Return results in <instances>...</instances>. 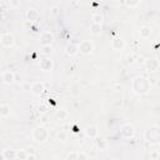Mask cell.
I'll list each match as a JSON object with an SVG mask.
<instances>
[{"label":"cell","instance_id":"cell-1","mask_svg":"<svg viewBox=\"0 0 160 160\" xmlns=\"http://www.w3.org/2000/svg\"><path fill=\"white\" fill-rule=\"evenodd\" d=\"M131 86H133V91L135 93V94H139V95L146 94V93L150 90V79L138 77V78L134 79Z\"/></svg>","mask_w":160,"mask_h":160},{"label":"cell","instance_id":"cell-2","mask_svg":"<svg viewBox=\"0 0 160 160\" xmlns=\"http://www.w3.org/2000/svg\"><path fill=\"white\" fill-rule=\"evenodd\" d=\"M144 138H145L146 141L153 143V144H156V143H159V139H160V130H159V126H158V125L150 126V128L144 133Z\"/></svg>","mask_w":160,"mask_h":160},{"label":"cell","instance_id":"cell-3","mask_svg":"<svg viewBox=\"0 0 160 160\" xmlns=\"http://www.w3.org/2000/svg\"><path fill=\"white\" fill-rule=\"evenodd\" d=\"M48 136H49V131L45 126H38V128L33 130V139L38 143L45 141L48 139Z\"/></svg>","mask_w":160,"mask_h":160},{"label":"cell","instance_id":"cell-4","mask_svg":"<svg viewBox=\"0 0 160 160\" xmlns=\"http://www.w3.org/2000/svg\"><path fill=\"white\" fill-rule=\"evenodd\" d=\"M120 134L125 139H131L135 134V128H134L133 124H124L120 129Z\"/></svg>","mask_w":160,"mask_h":160},{"label":"cell","instance_id":"cell-5","mask_svg":"<svg viewBox=\"0 0 160 160\" xmlns=\"http://www.w3.org/2000/svg\"><path fill=\"white\" fill-rule=\"evenodd\" d=\"M78 48H79V52L85 55L91 54V52L94 50V45H93V43L89 40H83L80 44H78Z\"/></svg>","mask_w":160,"mask_h":160},{"label":"cell","instance_id":"cell-6","mask_svg":"<svg viewBox=\"0 0 160 160\" xmlns=\"http://www.w3.org/2000/svg\"><path fill=\"white\" fill-rule=\"evenodd\" d=\"M0 43L5 48H11L15 44V38L10 33H5V34H3L2 38H0Z\"/></svg>","mask_w":160,"mask_h":160},{"label":"cell","instance_id":"cell-7","mask_svg":"<svg viewBox=\"0 0 160 160\" xmlns=\"http://www.w3.org/2000/svg\"><path fill=\"white\" fill-rule=\"evenodd\" d=\"M39 40H40V43H41V45H43V46L52 45L53 40H54V35L50 31H45V33H43V34L40 35V39Z\"/></svg>","mask_w":160,"mask_h":160},{"label":"cell","instance_id":"cell-8","mask_svg":"<svg viewBox=\"0 0 160 160\" xmlns=\"http://www.w3.org/2000/svg\"><path fill=\"white\" fill-rule=\"evenodd\" d=\"M39 66H40V69L43 71H50V70H53V68H54V63H53L52 59L44 58L43 60L39 63Z\"/></svg>","mask_w":160,"mask_h":160},{"label":"cell","instance_id":"cell-9","mask_svg":"<svg viewBox=\"0 0 160 160\" xmlns=\"http://www.w3.org/2000/svg\"><path fill=\"white\" fill-rule=\"evenodd\" d=\"M30 90L34 95H40L41 93L45 90V85H44V83H41V81H35V83L31 84Z\"/></svg>","mask_w":160,"mask_h":160},{"label":"cell","instance_id":"cell-10","mask_svg":"<svg viewBox=\"0 0 160 160\" xmlns=\"http://www.w3.org/2000/svg\"><path fill=\"white\" fill-rule=\"evenodd\" d=\"M145 66H146L148 71H150V73L156 71L159 69V59L158 58L149 59V60H146V63H145Z\"/></svg>","mask_w":160,"mask_h":160},{"label":"cell","instance_id":"cell-11","mask_svg":"<svg viewBox=\"0 0 160 160\" xmlns=\"http://www.w3.org/2000/svg\"><path fill=\"white\" fill-rule=\"evenodd\" d=\"M2 79H3V81L5 84H13L15 81V74L13 71H10V70H6V71L3 73Z\"/></svg>","mask_w":160,"mask_h":160},{"label":"cell","instance_id":"cell-12","mask_svg":"<svg viewBox=\"0 0 160 160\" xmlns=\"http://www.w3.org/2000/svg\"><path fill=\"white\" fill-rule=\"evenodd\" d=\"M27 18L31 23L38 21L39 20V11L36 9H34V8H30V9H28V11H27Z\"/></svg>","mask_w":160,"mask_h":160},{"label":"cell","instance_id":"cell-13","mask_svg":"<svg viewBox=\"0 0 160 160\" xmlns=\"http://www.w3.org/2000/svg\"><path fill=\"white\" fill-rule=\"evenodd\" d=\"M124 46H125V43H124L123 38L118 36V38H114L113 39V41H111V48L114 50H123Z\"/></svg>","mask_w":160,"mask_h":160},{"label":"cell","instance_id":"cell-14","mask_svg":"<svg viewBox=\"0 0 160 160\" xmlns=\"http://www.w3.org/2000/svg\"><path fill=\"white\" fill-rule=\"evenodd\" d=\"M85 134H86L88 138L95 139V138H98V135H99V130H98V128H96L95 125H90V126H88V128H86Z\"/></svg>","mask_w":160,"mask_h":160},{"label":"cell","instance_id":"cell-15","mask_svg":"<svg viewBox=\"0 0 160 160\" xmlns=\"http://www.w3.org/2000/svg\"><path fill=\"white\" fill-rule=\"evenodd\" d=\"M3 156L5 160H16V151L13 149H6L4 150Z\"/></svg>","mask_w":160,"mask_h":160},{"label":"cell","instance_id":"cell-16","mask_svg":"<svg viewBox=\"0 0 160 160\" xmlns=\"http://www.w3.org/2000/svg\"><path fill=\"white\" fill-rule=\"evenodd\" d=\"M65 50H66V54L68 55H75V54H78V52H79V48H78V44H69L68 46L65 48Z\"/></svg>","mask_w":160,"mask_h":160},{"label":"cell","instance_id":"cell-17","mask_svg":"<svg viewBox=\"0 0 160 160\" xmlns=\"http://www.w3.org/2000/svg\"><path fill=\"white\" fill-rule=\"evenodd\" d=\"M139 34H140V38H143V39L150 38V35H151V28L150 27H143L140 29V31H139Z\"/></svg>","mask_w":160,"mask_h":160},{"label":"cell","instance_id":"cell-18","mask_svg":"<svg viewBox=\"0 0 160 160\" xmlns=\"http://www.w3.org/2000/svg\"><path fill=\"white\" fill-rule=\"evenodd\" d=\"M96 146L100 150H106L108 146H109V144H108L106 139H104V138H98L96 139Z\"/></svg>","mask_w":160,"mask_h":160},{"label":"cell","instance_id":"cell-19","mask_svg":"<svg viewBox=\"0 0 160 160\" xmlns=\"http://www.w3.org/2000/svg\"><path fill=\"white\" fill-rule=\"evenodd\" d=\"M0 115L4 116V118H8L10 115V106L8 104H4V105H0Z\"/></svg>","mask_w":160,"mask_h":160},{"label":"cell","instance_id":"cell-20","mask_svg":"<svg viewBox=\"0 0 160 160\" xmlns=\"http://www.w3.org/2000/svg\"><path fill=\"white\" fill-rule=\"evenodd\" d=\"M90 33L94 35H100L102 34V25L99 24H91L90 25Z\"/></svg>","mask_w":160,"mask_h":160},{"label":"cell","instance_id":"cell-21","mask_svg":"<svg viewBox=\"0 0 160 160\" xmlns=\"http://www.w3.org/2000/svg\"><path fill=\"white\" fill-rule=\"evenodd\" d=\"M68 111L66 110H58L56 114H55V118L56 119H60V120H65L66 118H68Z\"/></svg>","mask_w":160,"mask_h":160},{"label":"cell","instance_id":"cell-22","mask_svg":"<svg viewBox=\"0 0 160 160\" xmlns=\"http://www.w3.org/2000/svg\"><path fill=\"white\" fill-rule=\"evenodd\" d=\"M28 151L27 150H20V151H16V159L18 160H27L28 158Z\"/></svg>","mask_w":160,"mask_h":160},{"label":"cell","instance_id":"cell-23","mask_svg":"<svg viewBox=\"0 0 160 160\" xmlns=\"http://www.w3.org/2000/svg\"><path fill=\"white\" fill-rule=\"evenodd\" d=\"M93 24H99V25H102V21H103V15L102 14H99V13H96V14H94L93 15Z\"/></svg>","mask_w":160,"mask_h":160},{"label":"cell","instance_id":"cell-24","mask_svg":"<svg viewBox=\"0 0 160 160\" xmlns=\"http://www.w3.org/2000/svg\"><path fill=\"white\" fill-rule=\"evenodd\" d=\"M53 53V46L52 45H46V46H43L41 48V54L44 55H50Z\"/></svg>","mask_w":160,"mask_h":160},{"label":"cell","instance_id":"cell-25","mask_svg":"<svg viewBox=\"0 0 160 160\" xmlns=\"http://www.w3.org/2000/svg\"><path fill=\"white\" fill-rule=\"evenodd\" d=\"M50 13H52V15L54 16V18H56V16L60 14V9H59L58 6H53L52 9H50Z\"/></svg>","mask_w":160,"mask_h":160},{"label":"cell","instance_id":"cell-26","mask_svg":"<svg viewBox=\"0 0 160 160\" xmlns=\"http://www.w3.org/2000/svg\"><path fill=\"white\" fill-rule=\"evenodd\" d=\"M66 160H78V153L77 151H71V153L66 156Z\"/></svg>","mask_w":160,"mask_h":160},{"label":"cell","instance_id":"cell-27","mask_svg":"<svg viewBox=\"0 0 160 160\" xmlns=\"http://www.w3.org/2000/svg\"><path fill=\"white\" fill-rule=\"evenodd\" d=\"M58 139L60 140V141H65L66 139H68V135H66L65 131H60V133L58 134Z\"/></svg>","mask_w":160,"mask_h":160},{"label":"cell","instance_id":"cell-28","mask_svg":"<svg viewBox=\"0 0 160 160\" xmlns=\"http://www.w3.org/2000/svg\"><path fill=\"white\" fill-rule=\"evenodd\" d=\"M78 160H88V155L83 151H79L78 153Z\"/></svg>","mask_w":160,"mask_h":160},{"label":"cell","instance_id":"cell-29","mask_svg":"<svg viewBox=\"0 0 160 160\" xmlns=\"http://www.w3.org/2000/svg\"><path fill=\"white\" fill-rule=\"evenodd\" d=\"M39 113L40 114H45L46 113V110H48V106L46 105H44V104H41V105H39Z\"/></svg>","mask_w":160,"mask_h":160},{"label":"cell","instance_id":"cell-30","mask_svg":"<svg viewBox=\"0 0 160 160\" xmlns=\"http://www.w3.org/2000/svg\"><path fill=\"white\" fill-rule=\"evenodd\" d=\"M150 156H151V159H153V160H158V158H159V151L155 150V151H153V153H150Z\"/></svg>","mask_w":160,"mask_h":160},{"label":"cell","instance_id":"cell-31","mask_svg":"<svg viewBox=\"0 0 160 160\" xmlns=\"http://www.w3.org/2000/svg\"><path fill=\"white\" fill-rule=\"evenodd\" d=\"M139 4L140 2H125V5H128V6H136Z\"/></svg>","mask_w":160,"mask_h":160},{"label":"cell","instance_id":"cell-32","mask_svg":"<svg viewBox=\"0 0 160 160\" xmlns=\"http://www.w3.org/2000/svg\"><path fill=\"white\" fill-rule=\"evenodd\" d=\"M27 160H35V155H28Z\"/></svg>","mask_w":160,"mask_h":160},{"label":"cell","instance_id":"cell-33","mask_svg":"<svg viewBox=\"0 0 160 160\" xmlns=\"http://www.w3.org/2000/svg\"><path fill=\"white\" fill-rule=\"evenodd\" d=\"M128 63H134V58L133 56H128Z\"/></svg>","mask_w":160,"mask_h":160},{"label":"cell","instance_id":"cell-34","mask_svg":"<svg viewBox=\"0 0 160 160\" xmlns=\"http://www.w3.org/2000/svg\"><path fill=\"white\" fill-rule=\"evenodd\" d=\"M24 89H25V90H28V89L30 90V85H29V84H25V85H24Z\"/></svg>","mask_w":160,"mask_h":160},{"label":"cell","instance_id":"cell-35","mask_svg":"<svg viewBox=\"0 0 160 160\" xmlns=\"http://www.w3.org/2000/svg\"><path fill=\"white\" fill-rule=\"evenodd\" d=\"M10 4H13V5H19V3H18V2H13V3L10 2Z\"/></svg>","mask_w":160,"mask_h":160},{"label":"cell","instance_id":"cell-36","mask_svg":"<svg viewBox=\"0 0 160 160\" xmlns=\"http://www.w3.org/2000/svg\"><path fill=\"white\" fill-rule=\"evenodd\" d=\"M0 160H5V159H4V156H3V154L0 155Z\"/></svg>","mask_w":160,"mask_h":160}]
</instances>
